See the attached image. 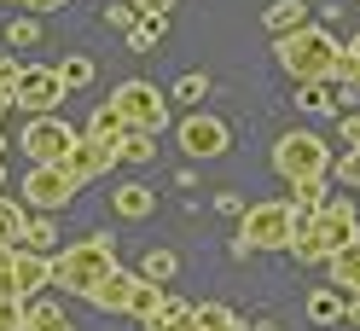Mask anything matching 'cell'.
Wrapping results in <instances>:
<instances>
[{
  "instance_id": "obj_1",
  "label": "cell",
  "mask_w": 360,
  "mask_h": 331,
  "mask_svg": "<svg viewBox=\"0 0 360 331\" xmlns=\"http://www.w3.org/2000/svg\"><path fill=\"white\" fill-rule=\"evenodd\" d=\"M117 268H122V261H117L110 233H94V238L64 245V250L53 256V291H64V297H94Z\"/></svg>"
},
{
  "instance_id": "obj_2",
  "label": "cell",
  "mask_w": 360,
  "mask_h": 331,
  "mask_svg": "<svg viewBox=\"0 0 360 331\" xmlns=\"http://www.w3.org/2000/svg\"><path fill=\"white\" fill-rule=\"evenodd\" d=\"M360 238V221L349 204H320V209H302L297 221V238H290V256L302 261H331L343 245H354Z\"/></svg>"
},
{
  "instance_id": "obj_3",
  "label": "cell",
  "mask_w": 360,
  "mask_h": 331,
  "mask_svg": "<svg viewBox=\"0 0 360 331\" xmlns=\"http://www.w3.org/2000/svg\"><path fill=\"white\" fill-rule=\"evenodd\" d=\"M297 221L302 209L290 204V197H262L238 215V250L256 256V250H290V238H297Z\"/></svg>"
},
{
  "instance_id": "obj_4",
  "label": "cell",
  "mask_w": 360,
  "mask_h": 331,
  "mask_svg": "<svg viewBox=\"0 0 360 331\" xmlns=\"http://www.w3.org/2000/svg\"><path fill=\"white\" fill-rule=\"evenodd\" d=\"M279 64L297 82H320V76H337V41L326 30H297V35H279Z\"/></svg>"
},
{
  "instance_id": "obj_5",
  "label": "cell",
  "mask_w": 360,
  "mask_h": 331,
  "mask_svg": "<svg viewBox=\"0 0 360 331\" xmlns=\"http://www.w3.org/2000/svg\"><path fill=\"white\" fill-rule=\"evenodd\" d=\"M331 145L314 134V128H290V134L274 145V169H279V181H314V174H331Z\"/></svg>"
},
{
  "instance_id": "obj_6",
  "label": "cell",
  "mask_w": 360,
  "mask_h": 331,
  "mask_svg": "<svg viewBox=\"0 0 360 331\" xmlns=\"http://www.w3.org/2000/svg\"><path fill=\"white\" fill-rule=\"evenodd\" d=\"M76 192H82V181H76L64 163H30V174H24V204L41 209V215L70 209V204H76Z\"/></svg>"
},
{
  "instance_id": "obj_7",
  "label": "cell",
  "mask_w": 360,
  "mask_h": 331,
  "mask_svg": "<svg viewBox=\"0 0 360 331\" xmlns=\"http://www.w3.org/2000/svg\"><path fill=\"white\" fill-rule=\"evenodd\" d=\"M76 140H82V134H76L64 117H53V110L30 117V122H24V134H18V145H24V157H30V163H64Z\"/></svg>"
},
{
  "instance_id": "obj_8",
  "label": "cell",
  "mask_w": 360,
  "mask_h": 331,
  "mask_svg": "<svg viewBox=\"0 0 360 331\" xmlns=\"http://www.w3.org/2000/svg\"><path fill=\"white\" fill-rule=\"evenodd\" d=\"M174 140H180L186 157H227V151H233V128L221 122L215 110H192V117H180Z\"/></svg>"
},
{
  "instance_id": "obj_9",
  "label": "cell",
  "mask_w": 360,
  "mask_h": 331,
  "mask_svg": "<svg viewBox=\"0 0 360 331\" xmlns=\"http://www.w3.org/2000/svg\"><path fill=\"white\" fill-rule=\"evenodd\" d=\"M110 105L122 110V122H128V128H146V134H157V128L169 122V99L157 93L151 82H122L117 93H110Z\"/></svg>"
},
{
  "instance_id": "obj_10",
  "label": "cell",
  "mask_w": 360,
  "mask_h": 331,
  "mask_svg": "<svg viewBox=\"0 0 360 331\" xmlns=\"http://www.w3.org/2000/svg\"><path fill=\"white\" fill-rule=\"evenodd\" d=\"M70 93L64 87L58 70H47V64H24V76H18V110H30V117H41V110H58V99Z\"/></svg>"
},
{
  "instance_id": "obj_11",
  "label": "cell",
  "mask_w": 360,
  "mask_h": 331,
  "mask_svg": "<svg viewBox=\"0 0 360 331\" xmlns=\"http://www.w3.org/2000/svg\"><path fill=\"white\" fill-rule=\"evenodd\" d=\"M117 163H122V145H117V140H94V134H82V140L70 145V157H64V169H70L82 186L99 181V174H110Z\"/></svg>"
},
{
  "instance_id": "obj_12",
  "label": "cell",
  "mask_w": 360,
  "mask_h": 331,
  "mask_svg": "<svg viewBox=\"0 0 360 331\" xmlns=\"http://www.w3.org/2000/svg\"><path fill=\"white\" fill-rule=\"evenodd\" d=\"M140 285H146V273H128V268H117L105 285L87 302L94 308H105V314H134V297H140Z\"/></svg>"
},
{
  "instance_id": "obj_13",
  "label": "cell",
  "mask_w": 360,
  "mask_h": 331,
  "mask_svg": "<svg viewBox=\"0 0 360 331\" xmlns=\"http://www.w3.org/2000/svg\"><path fill=\"white\" fill-rule=\"evenodd\" d=\"M53 285V256L47 250H18V297H41Z\"/></svg>"
},
{
  "instance_id": "obj_14",
  "label": "cell",
  "mask_w": 360,
  "mask_h": 331,
  "mask_svg": "<svg viewBox=\"0 0 360 331\" xmlns=\"http://www.w3.org/2000/svg\"><path fill=\"white\" fill-rule=\"evenodd\" d=\"M308 320H314V325H337V320H349V297L337 291V285H326V291H308Z\"/></svg>"
},
{
  "instance_id": "obj_15",
  "label": "cell",
  "mask_w": 360,
  "mask_h": 331,
  "mask_svg": "<svg viewBox=\"0 0 360 331\" xmlns=\"http://www.w3.org/2000/svg\"><path fill=\"white\" fill-rule=\"evenodd\" d=\"M110 209H117L122 221H146L157 209V192L151 186H117V197H110Z\"/></svg>"
},
{
  "instance_id": "obj_16",
  "label": "cell",
  "mask_w": 360,
  "mask_h": 331,
  "mask_svg": "<svg viewBox=\"0 0 360 331\" xmlns=\"http://www.w3.org/2000/svg\"><path fill=\"white\" fill-rule=\"evenodd\" d=\"M326 268H331V285H337V291H360V238H354V245H343Z\"/></svg>"
},
{
  "instance_id": "obj_17",
  "label": "cell",
  "mask_w": 360,
  "mask_h": 331,
  "mask_svg": "<svg viewBox=\"0 0 360 331\" xmlns=\"http://www.w3.org/2000/svg\"><path fill=\"white\" fill-rule=\"evenodd\" d=\"M24 238H30V209L0 197V245H24Z\"/></svg>"
},
{
  "instance_id": "obj_18",
  "label": "cell",
  "mask_w": 360,
  "mask_h": 331,
  "mask_svg": "<svg viewBox=\"0 0 360 331\" xmlns=\"http://www.w3.org/2000/svg\"><path fill=\"white\" fill-rule=\"evenodd\" d=\"M87 134H94V140H117V145H122V134H128V122H122V110H117V105L105 99V105L94 110V122H87Z\"/></svg>"
},
{
  "instance_id": "obj_19",
  "label": "cell",
  "mask_w": 360,
  "mask_h": 331,
  "mask_svg": "<svg viewBox=\"0 0 360 331\" xmlns=\"http://www.w3.org/2000/svg\"><path fill=\"white\" fill-rule=\"evenodd\" d=\"M302 18H308V6H302V0H279V6L267 12V30H279V35H297V30H308Z\"/></svg>"
},
{
  "instance_id": "obj_20",
  "label": "cell",
  "mask_w": 360,
  "mask_h": 331,
  "mask_svg": "<svg viewBox=\"0 0 360 331\" xmlns=\"http://www.w3.org/2000/svg\"><path fill=\"white\" fill-rule=\"evenodd\" d=\"M151 157H157V134H146V128H128V134H122V163L140 169V163H151Z\"/></svg>"
},
{
  "instance_id": "obj_21",
  "label": "cell",
  "mask_w": 360,
  "mask_h": 331,
  "mask_svg": "<svg viewBox=\"0 0 360 331\" xmlns=\"http://www.w3.org/2000/svg\"><path fill=\"white\" fill-rule=\"evenodd\" d=\"M198 325L204 331H244V320L233 314L227 302H198Z\"/></svg>"
},
{
  "instance_id": "obj_22",
  "label": "cell",
  "mask_w": 360,
  "mask_h": 331,
  "mask_svg": "<svg viewBox=\"0 0 360 331\" xmlns=\"http://www.w3.org/2000/svg\"><path fill=\"white\" fill-rule=\"evenodd\" d=\"M30 331H76L58 302H30Z\"/></svg>"
},
{
  "instance_id": "obj_23",
  "label": "cell",
  "mask_w": 360,
  "mask_h": 331,
  "mask_svg": "<svg viewBox=\"0 0 360 331\" xmlns=\"http://www.w3.org/2000/svg\"><path fill=\"white\" fill-rule=\"evenodd\" d=\"M180 320H192V302H180V297H163V308L146 320V331H163V325H180Z\"/></svg>"
},
{
  "instance_id": "obj_24",
  "label": "cell",
  "mask_w": 360,
  "mask_h": 331,
  "mask_svg": "<svg viewBox=\"0 0 360 331\" xmlns=\"http://www.w3.org/2000/svg\"><path fill=\"white\" fill-rule=\"evenodd\" d=\"M297 105L302 110H331V82H297Z\"/></svg>"
},
{
  "instance_id": "obj_25",
  "label": "cell",
  "mask_w": 360,
  "mask_h": 331,
  "mask_svg": "<svg viewBox=\"0 0 360 331\" xmlns=\"http://www.w3.org/2000/svg\"><path fill=\"white\" fill-rule=\"evenodd\" d=\"M290 204L320 209V204H326V174H314V181H290Z\"/></svg>"
},
{
  "instance_id": "obj_26",
  "label": "cell",
  "mask_w": 360,
  "mask_h": 331,
  "mask_svg": "<svg viewBox=\"0 0 360 331\" xmlns=\"http://www.w3.org/2000/svg\"><path fill=\"white\" fill-rule=\"evenodd\" d=\"M0 331H30V302L24 297H0Z\"/></svg>"
},
{
  "instance_id": "obj_27",
  "label": "cell",
  "mask_w": 360,
  "mask_h": 331,
  "mask_svg": "<svg viewBox=\"0 0 360 331\" xmlns=\"http://www.w3.org/2000/svg\"><path fill=\"white\" fill-rule=\"evenodd\" d=\"M24 245H30V250H47V256H58V250H64V245H58V227H53L47 215L30 221V238H24Z\"/></svg>"
},
{
  "instance_id": "obj_28",
  "label": "cell",
  "mask_w": 360,
  "mask_h": 331,
  "mask_svg": "<svg viewBox=\"0 0 360 331\" xmlns=\"http://www.w3.org/2000/svg\"><path fill=\"white\" fill-rule=\"evenodd\" d=\"M174 268H180V261H174V250H151L140 273H146L151 285H169V279H174Z\"/></svg>"
},
{
  "instance_id": "obj_29",
  "label": "cell",
  "mask_w": 360,
  "mask_h": 331,
  "mask_svg": "<svg viewBox=\"0 0 360 331\" xmlns=\"http://www.w3.org/2000/svg\"><path fill=\"white\" fill-rule=\"evenodd\" d=\"M0 297H18V245H0Z\"/></svg>"
},
{
  "instance_id": "obj_30",
  "label": "cell",
  "mask_w": 360,
  "mask_h": 331,
  "mask_svg": "<svg viewBox=\"0 0 360 331\" xmlns=\"http://www.w3.org/2000/svg\"><path fill=\"white\" fill-rule=\"evenodd\" d=\"M58 76H64V87H87L94 82V58H64Z\"/></svg>"
},
{
  "instance_id": "obj_31",
  "label": "cell",
  "mask_w": 360,
  "mask_h": 331,
  "mask_svg": "<svg viewBox=\"0 0 360 331\" xmlns=\"http://www.w3.org/2000/svg\"><path fill=\"white\" fill-rule=\"evenodd\" d=\"M331 174H337L343 186H354V192H360V145L349 151V157H337V163H331Z\"/></svg>"
},
{
  "instance_id": "obj_32",
  "label": "cell",
  "mask_w": 360,
  "mask_h": 331,
  "mask_svg": "<svg viewBox=\"0 0 360 331\" xmlns=\"http://www.w3.org/2000/svg\"><path fill=\"white\" fill-rule=\"evenodd\" d=\"M157 35H163V18H140V24L128 30V41H134V47H151Z\"/></svg>"
},
{
  "instance_id": "obj_33",
  "label": "cell",
  "mask_w": 360,
  "mask_h": 331,
  "mask_svg": "<svg viewBox=\"0 0 360 331\" xmlns=\"http://www.w3.org/2000/svg\"><path fill=\"white\" fill-rule=\"evenodd\" d=\"M204 87H210L204 76H186V82L174 87V99H180V105H198V99H204Z\"/></svg>"
},
{
  "instance_id": "obj_34",
  "label": "cell",
  "mask_w": 360,
  "mask_h": 331,
  "mask_svg": "<svg viewBox=\"0 0 360 331\" xmlns=\"http://www.w3.org/2000/svg\"><path fill=\"white\" fill-rule=\"evenodd\" d=\"M35 35H41L35 24H12V47H35Z\"/></svg>"
},
{
  "instance_id": "obj_35",
  "label": "cell",
  "mask_w": 360,
  "mask_h": 331,
  "mask_svg": "<svg viewBox=\"0 0 360 331\" xmlns=\"http://www.w3.org/2000/svg\"><path fill=\"white\" fill-rule=\"evenodd\" d=\"M134 6H140L146 18H169V6H174V0H134Z\"/></svg>"
},
{
  "instance_id": "obj_36",
  "label": "cell",
  "mask_w": 360,
  "mask_h": 331,
  "mask_svg": "<svg viewBox=\"0 0 360 331\" xmlns=\"http://www.w3.org/2000/svg\"><path fill=\"white\" fill-rule=\"evenodd\" d=\"M343 140H349V145H360V117H343Z\"/></svg>"
},
{
  "instance_id": "obj_37",
  "label": "cell",
  "mask_w": 360,
  "mask_h": 331,
  "mask_svg": "<svg viewBox=\"0 0 360 331\" xmlns=\"http://www.w3.org/2000/svg\"><path fill=\"white\" fill-rule=\"evenodd\" d=\"M349 320H354V325H360V291H354V297H349Z\"/></svg>"
},
{
  "instance_id": "obj_38",
  "label": "cell",
  "mask_w": 360,
  "mask_h": 331,
  "mask_svg": "<svg viewBox=\"0 0 360 331\" xmlns=\"http://www.w3.org/2000/svg\"><path fill=\"white\" fill-rule=\"evenodd\" d=\"M30 6H41V12H47V6H58V0H30Z\"/></svg>"
},
{
  "instance_id": "obj_39",
  "label": "cell",
  "mask_w": 360,
  "mask_h": 331,
  "mask_svg": "<svg viewBox=\"0 0 360 331\" xmlns=\"http://www.w3.org/2000/svg\"><path fill=\"white\" fill-rule=\"evenodd\" d=\"M349 58H360V41H354V47H349Z\"/></svg>"
},
{
  "instance_id": "obj_40",
  "label": "cell",
  "mask_w": 360,
  "mask_h": 331,
  "mask_svg": "<svg viewBox=\"0 0 360 331\" xmlns=\"http://www.w3.org/2000/svg\"><path fill=\"white\" fill-rule=\"evenodd\" d=\"M0 181H6V163H0Z\"/></svg>"
},
{
  "instance_id": "obj_41",
  "label": "cell",
  "mask_w": 360,
  "mask_h": 331,
  "mask_svg": "<svg viewBox=\"0 0 360 331\" xmlns=\"http://www.w3.org/2000/svg\"><path fill=\"white\" fill-rule=\"evenodd\" d=\"M0 151H6V134H0Z\"/></svg>"
}]
</instances>
